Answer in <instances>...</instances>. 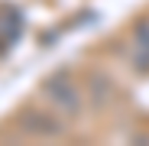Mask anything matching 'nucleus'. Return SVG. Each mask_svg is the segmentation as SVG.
<instances>
[{
  "label": "nucleus",
  "instance_id": "1",
  "mask_svg": "<svg viewBox=\"0 0 149 146\" xmlns=\"http://www.w3.org/2000/svg\"><path fill=\"white\" fill-rule=\"evenodd\" d=\"M39 94H42V101L58 110L62 117H78L84 101H81V88L71 81L68 71H52V75H45L42 85H39Z\"/></svg>",
  "mask_w": 149,
  "mask_h": 146
},
{
  "label": "nucleus",
  "instance_id": "2",
  "mask_svg": "<svg viewBox=\"0 0 149 146\" xmlns=\"http://www.w3.org/2000/svg\"><path fill=\"white\" fill-rule=\"evenodd\" d=\"M19 130L29 133V136H39V140H58V136H65V124L58 117L45 114V110H26L19 117Z\"/></svg>",
  "mask_w": 149,
  "mask_h": 146
},
{
  "label": "nucleus",
  "instance_id": "3",
  "mask_svg": "<svg viewBox=\"0 0 149 146\" xmlns=\"http://www.w3.org/2000/svg\"><path fill=\"white\" fill-rule=\"evenodd\" d=\"M130 62L136 71H149V20H136L130 33Z\"/></svg>",
  "mask_w": 149,
  "mask_h": 146
},
{
  "label": "nucleus",
  "instance_id": "4",
  "mask_svg": "<svg viewBox=\"0 0 149 146\" xmlns=\"http://www.w3.org/2000/svg\"><path fill=\"white\" fill-rule=\"evenodd\" d=\"M19 33H23V16L16 10L0 13V52H7V49L19 39Z\"/></svg>",
  "mask_w": 149,
  "mask_h": 146
}]
</instances>
